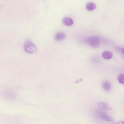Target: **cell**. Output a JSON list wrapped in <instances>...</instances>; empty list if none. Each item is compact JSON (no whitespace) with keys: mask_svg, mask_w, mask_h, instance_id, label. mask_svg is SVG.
<instances>
[{"mask_svg":"<svg viewBox=\"0 0 124 124\" xmlns=\"http://www.w3.org/2000/svg\"><path fill=\"white\" fill-rule=\"evenodd\" d=\"M63 23L65 25L70 26L73 23V21L72 19L69 17H66L64 18L62 20Z\"/></svg>","mask_w":124,"mask_h":124,"instance_id":"5b68a950","label":"cell"},{"mask_svg":"<svg viewBox=\"0 0 124 124\" xmlns=\"http://www.w3.org/2000/svg\"><path fill=\"white\" fill-rule=\"evenodd\" d=\"M66 35L62 32H59L56 33L54 37L55 40L57 41H61L65 39Z\"/></svg>","mask_w":124,"mask_h":124,"instance_id":"277c9868","label":"cell"},{"mask_svg":"<svg viewBox=\"0 0 124 124\" xmlns=\"http://www.w3.org/2000/svg\"><path fill=\"white\" fill-rule=\"evenodd\" d=\"M99 107L104 110H112V108L107 103L103 102H100L99 103Z\"/></svg>","mask_w":124,"mask_h":124,"instance_id":"8992f818","label":"cell"},{"mask_svg":"<svg viewBox=\"0 0 124 124\" xmlns=\"http://www.w3.org/2000/svg\"><path fill=\"white\" fill-rule=\"evenodd\" d=\"M113 55L112 53L109 51H106L103 53L102 54V57L105 59H111Z\"/></svg>","mask_w":124,"mask_h":124,"instance_id":"9c48e42d","label":"cell"},{"mask_svg":"<svg viewBox=\"0 0 124 124\" xmlns=\"http://www.w3.org/2000/svg\"><path fill=\"white\" fill-rule=\"evenodd\" d=\"M103 89L105 91H108L110 89L111 85L110 83L108 81H105L102 84Z\"/></svg>","mask_w":124,"mask_h":124,"instance_id":"52a82bcc","label":"cell"},{"mask_svg":"<svg viewBox=\"0 0 124 124\" xmlns=\"http://www.w3.org/2000/svg\"><path fill=\"white\" fill-rule=\"evenodd\" d=\"M85 42L89 45L94 48L98 47L100 42L99 39L96 36L88 37L86 39Z\"/></svg>","mask_w":124,"mask_h":124,"instance_id":"7a4b0ae2","label":"cell"},{"mask_svg":"<svg viewBox=\"0 0 124 124\" xmlns=\"http://www.w3.org/2000/svg\"><path fill=\"white\" fill-rule=\"evenodd\" d=\"M86 9L88 11H91L94 10L96 7L95 3L93 2H90L87 3L86 6Z\"/></svg>","mask_w":124,"mask_h":124,"instance_id":"ba28073f","label":"cell"},{"mask_svg":"<svg viewBox=\"0 0 124 124\" xmlns=\"http://www.w3.org/2000/svg\"><path fill=\"white\" fill-rule=\"evenodd\" d=\"M97 114L100 118L104 120L109 122H111L113 121L112 118L103 111H99L97 112Z\"/></svg>","mask_w":124,"mask_h":124,"instance_id":"3957f363","label":"cell"},{"mask_svg":"<svg viewBox=\"0 0 124 124\" xmlns=\"http://www.w3.org/2000/svg\"><path fill=\"white\" fill-rule=\"evenodd\" d=\"M118 79L119 82L122 84H124V75L123 74L119 75L118 76Z\"/></svg>","mask_w":124,"mask_h":124,"instance_id":"30bf717a","label":"cell"},{"mask_svg":"<svg viewBox=\"0 0 124 124\" xmlns=\"http://www.w3.org/2000/svg\"><path fill=\"white\" fill-rule=\"evenodd\" d=\"M23 48L24 51L29 54H34L36 52L37 49L34 44L31 40L26 41L24 44Z\"/></svg>","mask_w":124,"mask_h":124,"instance_id":"6da1fadb","label":"cell"}]
</instances>
